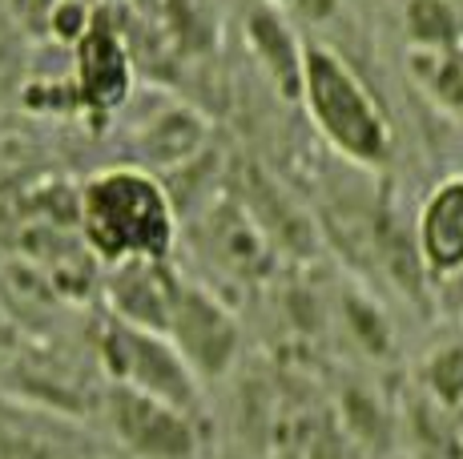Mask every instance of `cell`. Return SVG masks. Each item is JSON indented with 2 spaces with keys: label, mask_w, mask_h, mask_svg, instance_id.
Wrapping results in <instances>:
<instances>
[{
  "label": "cell",
  "mask_w": 463,
  "mask_h": 459,
  "mask_svg": "<svg viewBox=\"0 0 463 459\" xmlns=\"http://www.w3.org/2000/svg\"><path fill=\"white\" fill-rule=\"evenodd\" d=\"M77 230L101 267L137 258H174L182 218L169 185L141 165H109L77 190Z\"/></svg>",
  "instance_id": "obj_1"
},
{
  "label": "cell",
  "mask_w": 463,
  "mask_h": 459,
  "mask_svg": "<svg viewBox=\"0 0 463 459\" xmlns=\"http://www.w3.org/2000/svg\"><path fill=\"white\" fill-rule=\"evenodd\" d=\"M298 105L307 109L318 137L338 157L363 165V170H383L391 162L395 137H391L387 113L379 109L371 89L359 81V73L335 49L318 45V41L302 45Z\"/></svg>",
  "instance_id": "obj_2"
},
{
  "label": "cell",
  "mask_w": 463,
  "mask_h": 459,
  "mask_svg": "<svg viewBox=\"0 0 463 459\" xmlns=\"http://www.w3.org/2000/svg\"><path fill=\"white\" fill-rule=\"evenodd\" d=\"M97 363L105 370V383L129 387V391L149 395V399L198 419L202 383L194 379V370L185 367V359L177 355L165 334L105 314L101 331H97Z\"/></svg>",
  "instance_id": "obj_3"
},
{
  "label": "cell",
  "mask_w": 463,
  "mask_h": 459,
  "mask_svg": "<svg viewBox=\"0 0 463 459\" xmlns=\"http://www.w3.org/2000/svg\"><path fill=\"white\" fill-rule=\"evenodd\" d=\"M165 339L185 359L202 387L213 379H226L242 355V323L234 319L222 298H213L202 282L182 278L174 298V311L165 323Z\"/></svg>",
  "instance_id": "obj_4"
},
{
  "label": "cell",
  "mask_w": 463,
  "mask_h": 459,
  "mask_svg": "<svg viewBox=\"0 0 463 459\" xmlns=\"http://www.w3.org/2000/svg\"><path fill=\"white\" fill-rule=\"evenodd\" d=\"M101 411L109 423V436L129 459H198L202 436L198 419L177 407L137 395L129 387L105 383Z\"/></svg>",
  "instance_id": "obj_5"
},
{
  "label": "cell",
  "mask_w": 463,
  "mask_h": 459,
  "mask_svg": "<svg viewBox=\"0 0 463 459\" xmlns=\"http://www.w3.org/2000/svg\"><path fill=\"white\" fill-rule=\"evenodd\" d=\"M133 52L121 37V29L97 8L93 24L73 45V77H69V97L77 109H85L93 121H109L118 109H126L133 97Z\"/></svg>",
  "instance_id": "obj_6"
},
{
  "label": "cell",
  "mask_w": 463,
  "mask_h": 459,
  "mask_svg": "<svg viewBox=\"0 0 463 459\" xmlns=\"http://www.w3.org/2000/svg\"><path fill=\"white\" fill-rule=\"evenodd\" d=\"M105 270L109 275H105L101 290H105L109 319L165 334L169 311H174L177 286H182L185 275H177L169 267V258H137V262H121V267H105Z\"/></svg>",
  "instance_id": "obj_7"
},
{
  "label": "cell",
  "mask_w": 463,
  "mask_h": 459,
  "mask_svg": "<svg viewBox=\"0 0 463 459\" xmlns=\"http://www.w3.org/2000/svg\"><path fill=\"white\" fill-rule=\"evenodd\" d=\"M415 258L431 278L463 275V173H451L415 214Z\"/></svg>",
  "instance_id": "obj_8"
},
{
  "label": "cell",
  "mask_w": 463,
  "mask_h": 459,
  "mask_svg": "<svg viewBox=\"0 0 463 459\" xmlns=\"http://www.w3.org/2000/svg\"><path fill=\"white\" fill-rule=\"evenodd\" d=\"M242 33H246V45H250L258 69H262L266 81L274 85V93H279L282 101H295L298 105V89H302V45H307V41L295 33L290 16L258 0V5L246 8Z\"/></svg>",
  "instance_id": "obj_9"
},
{
  "label": "cell",
  "mask_w": 463,
  "mask_h": 459,
  "mask_svg": "<svg viewBox=\"0 0 463 459\" xmlns=\"http://www.w3.org/2000/svg\"><path fill=\"white\" fill-rule=\"evenodd\" d=\"M210 126L185 105H165V109L149 113L137 121L133 129V154H137L141 170L157 173V170H182V165L198 162L206 149Z\"/></svg>",
  "instance_id": "obj_10"
},
{
  "label": "cell",
  "mask_w": 463,
  "mask_h": 459,
  "mask_svg": "<svg viewBox=\"0 0 463 459\" xmlns=\"http://www.w3.org/2000/svg\"><path fill=\"white\" fill-rule=\"evenodd\" d=\"M206 242L213 262L234 270V275H258L270 262V250H266L270 242L258 230L254 214L246 206H234V201L206 210Z\"/></svg>",
  "instance_id": "obj_11"
},
{
  "label": "cell",
  "mask_w": 463,
  "mask_h": 459,
  "mask_svg": "<svg viewBox=\"0 0 463 459\" xmlns=\"http://www.w3.org/2000/svg\"><path fill=\"white\" fill-rule=\"evenodd\" d=\"M157 29L174 57L206 61L222 41V5L218 0H154Z\"/></svg>",
  "instance_id": "obj_12"
},
{
  "label": "cell",
  "mask_w": 463,
  "mask_h": 459,
  "mask_svg": "<svg viewBox=\"0 0 463 459\" xmlns=\"http://www.w3.org/2000/svg\"><path fill=\"white\" fill-rule=\"evenodd\" d=\"M415 85L448 117L463 121V45L456 49H411L407 52Z\"/></svg>",
  "instance_id": "obj_13"
},
{
  "label": "cell",
  "mask_w": 463,
  "mask_h": 459,
  "mask_svg": "<svg viewBox=\"0 0 463 459\" xmlns=\"http://www.w3.org/2000/svg\"><path fill=\"white\" fill-rule=\"evenodd\" d=\"M403 33L411 49H456L463 45V13L451 0H407Z\"/></svg>",
  "instance_id": "obj_14"
},
{
  "label": "cell",
  "mask_w": 463,
  "mask_h": 459,
  "mask_svg": "<svg viewBox=\"0 0 463 459\" xmlns=\"http://www.w3.org/2000/svg\"><path fill=\"white\" fill-rule=\"evenodd\" d=\"M420 383L435 411L456 415L463 407V339L427 351L420 363Z\"/></svg>",
  "instance_id": "obj_15"
},
{
  "label": "cell",
  "mask_w": 463,
  "mask_h": 459,
  "mask_svg": "<svg viewBox=\"0 0 463 459\" xmlns=\"http://www.w3.org/2000/svg\"><path fill=\"white\" fill-rule=\"evenodd\" d=\"M93 13H97V8H89L85 0H52V8H49L52 37H57L61 45L73 49L77 41H81V33L93 24Z\"/></svg>",
  "instance_id": "obj_16"
},
{
  "label": "cell",
  "mask_w": 463,
  "mask_h": 459,
  "mask_svg": "<svg viewBox=\"0 0 463 459\" xmlns=\"http://www.w3.org/2000/svg\"><path fill=\"white\" fill-rule=\"evenodd\" d=\"M262 5L279 8V13H295V5H298V0H262Z\"/></svg>",
  "instance_id": "obj_17"
},
{
  "label": "cell",
  "mask_w": 463,
  "mask_h": 459,
  "mask_svg": "<svg viewBox=\"0 0 463 459\" xmlns=\"http://www.w3.org/2000/svg\"><path fill=\"white\" fill-rule=\"evenodd\" d=\"M133 5H141V8H149V5H154V0H133Z\"/></svg>",
  "instance_id": "obj_18"
}]
</instances>
